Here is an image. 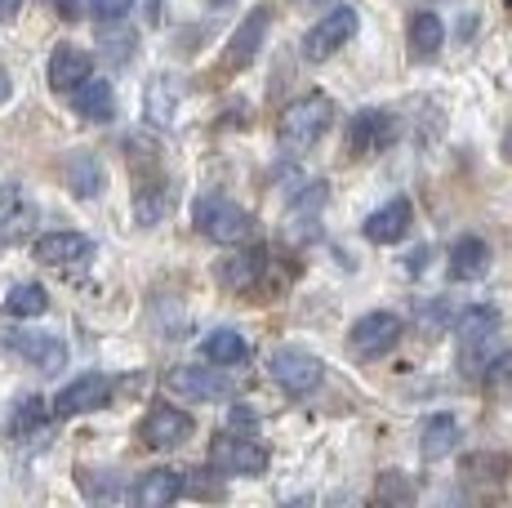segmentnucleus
I'll return each instance as SVG.
<instances>
[{"mask_svg":"<svg viewBox=\"0 0 512 508\" xmlns=\"http://www.w3.org/2000/svg\"><path fill=\"white\" fill-rule=\"evenodd\" d=\"M330 121H334V103L326 94L312 90V94H303V99L285 103V112L277 116V143L285 152H308L326 139Z\"/></svg>","mask_w":512,"mask_h":508,"instance_id":"f257e3e1","label":"nucleus"},{"mask_svg":"<svg viewBox=\"0 0 512 508\" xmlns=\"http://www.w3.org/2000/svg\"><path fill=\"white\" fill-rule=\"evenodd\" d=\"M192 219H196V228H201V237L219 241V246H241L254 232V214L245 210V205H236L232 197H223V192H205V197L192 205Z\"/></svg>","mask_w":512,"mask_h":508,"instance_id":"f03ea898","label":"nucleus"},{"mask_svg":"<svg viewBox=\"0 0 512 508\" xmlns=\"http://www.w3.org/2000/svg\"><path fill=\"white\" fill-rule=\"evenodd\" d=\"M268 375H272V384L285 388L290 397H308L321 388L326 366H321V357L308 353V348H277V353L268 357Z\"/></svg>","mask_w":512,"mask_h":508,"instance_id":"7ed1b4c3","label":"nucleus"},{"mask_svg":"<svg viewBox=\"0 0 512 508\" xmlns=\"http://www.w3.org/2000/svg\"><path fill=\"white\" fill-rule=\"evenodd\" d=\"M210 468L219 477H263L268 473V451L241 433H219L210 442Z\"/></svg>","mask_w":512,"mask_h":508,"instance_id":"20e7f679","label":"nucleus"},{"mask_svg":"<svg viewBox=\"0 0 512 508\" xmlns=\"http://www.w3.org/2000/svg\"><path fill=\"white\" fill-rule=\"evenodd\" d=\"M357 27H361V14L352 5H339V9H330L326 18H321L317 27H312L308 36H303V58H308V63H326V58H334L343 50V45L352 41V36H357Z\"/></svg>","mask_w":512,"mask_h":508,"instance_id":"39448f33","label":"nucleus"},{"mask_svg":"<svg viewBox=\"0 0 512 508\" xmlns=\"http://www.w3.org/2000/svg\"><path fill=\"white\" fill-rule=\"evenodd\" d=\"M165 388L174 397H183V402H228L236 393V384L223 370H214V361L210 366H174L165 375Z\"/></svg>","mask_w":512,"mask_h":508,"instance_id":"423d86ee","label":"nucleus"},{"mask_svg":"<svg viewBox=\"0 0 512 508\" xmlns=\"http://www.w3.org/2000/svg\"><path fill=\"white\" fill-rule=\"evenodd\" d=\"M5 348L14 357H23L27 366L45 370V375H54V370L67 366V344L58 335H49V330H9Z\"/></svg>","mask_w":512,"mask_h":508,"instance_id":"0eeeda50","label":"nucleus"},{"mask_svg":"<svg viewBox=\"0 0 512 508\" xmlns=\"http://www.w3.org/2000/svg\"><path fill=\"white\" fill-rule=\"evenodd\" d=\"M397 139V116L383 112V107H361L348 121V148L352 156H374L383 148H392Z\"/></svg>","mask_w":512,"mask_h":508,"instance_id":"6e6552de","label":"nucleus"},{"mask_svg":"<svg viewBox=\"0 0 512 508\" xmlns=\"http://www.w3.org/2000/svg\"><path fill=\"white\" fill-rule=\"evenodd\" d=\"M139 437L147 451H174V446H183L187 437H192V415H183L179 406H152L143 415L139 424Z\"/></svg>","mask_w":512,"mask_h":508,"instance_id":"1a4fd4ad","label":"nucleus"},{"mask_svg":"<svg viewBox=\"0 0 512 508\" xmlns=\"http://www.w3.org/2000/svg\"><path fill=\"white\" fill-rule=\"evenodd\" d=\"M401 330L406 326H401L397 312H366V317L348 330V339L361 357H379V353H392V348L401 344Z\"/></svg>","mask_w":512,"mask_h":508,"instance_id":"9d476101","label":"nucleus"},{"mask_svg":"<svg viewBox=\"0 0 512 508\" xmlns=\"http://www.w3.org/2000/svg\"><path fill=\"white\" fill-rule=\"evenodd\" d=\"M268 27H272V9L268 5H259V9H250L245 14V23L232 32V41H228V50H223V67H250L254 58H259L263 50V41H268Z\"/></svg>","mask_w":512,"mask_h":508,"instance_id":"9b49d317","label":"nucleus"},{"mask_svg":"<svg viewBox=\"0 0 512 508\" xmlns=\"http://www.w3.org/2000/svg\"><path fill=\"white\" fill-rule=\"evenodd\" d=\"M32 254L45 268H76V263L94 259V241L85 232H45V237H36Z\"/></svg>","mask_w":512,"mask_h":508,"instance_id":"f8f14e48","label":"nucleus"},{"mask_svg":"<svg viewBox=\"0 0 512 508\" xmlns=\"http://www.w3.org/2000/svg\"><path fill=\"white\" fill-rule=\"evenodd\" d=\"M36 201L27 197L23 183H0V246H14L32 232Z\"/></svg>","mask_w":512,"mask_h":508,"instance_id":"ddd939ff","label":"nucleus"},{"mask_svg":"<svg viewBox=\"0 0 512 508\" xmlns=\"http://www.w3.org/2000/svg\"><path fill=\"white\" fill-rule=\"evenodd\" d=\"M263 272H268V254L263 250H232L228 259H219L214 281H219L228 295H250V290L263 281Z\"/></svg>","mask_w":512,"mask_h":508,"instance_id":"4468645a","label":"nucleus"},{"mask_svg":"<svg viewBox=\"0 0 512 508\" xmlns=\"http://www.w3.org/2000/svg\"><path fill=\"white\" fill-rule=\"evenodd\" d=\"M107 402H112V379L107 375H81L54 397L49 410H54L58 419H72V415H85V410H98Z\"/></svg>","mask_w":512,"mask_h":508,"instance_id":"2eb2a0df","label":"nucleus"},{"mask_svg":"<svg viewBox=\"0 0 512 508\" xmlns=\"http://www.w3.org/2000/svg\"><path fill=\"white\" fill-rule=\"evenodd\" d=\"M410 223H415V210H410L406 197H397V201L379 205L366 219V241H374V246H397L410 232Z\"/></svg>","mask_w":512,"mask_h":508,"instance_id":"dca6fc26","label":"nucleus"},{"mask_svg":"<svg viewBox=\"0 0 512 508\" xmlns=\"http://www.w3.org/2000/svg\"><path fill=\"white\" fill-rule=\"evenodd\" d=\"M90 72H94V58L85 54L81 45H58V50L49 54V85H54L58 94H72Z\"/></svg>","mask_w":512,"mask_h":508,"instance_id":"f3484780","label":"nucleus"},{"mask_svg":"<svg viewBox=\"0 0 512 508\" xmlns=\"http://www.w3.org/2000/svg\"><path fill=\"white\" fill-rule=\"evenodd\" d=\"M63 179H67V188H72V197H81V201H94L98 192L107 188V170H103V161H98L94 152H72L67 156Z\"/></svg>","mask_w":512,"mask_h":508,"instance_id":"a211bd4d","label":"nucleus"},{"mask_svg":"<svg viewBox=\"0 0 512 508\" xmlns=\"http://www.w3.org/2000/svg\"><path fill=\"white\" fill-rule=\"evenodd\" d=\"M183 491H187V482H183L179 468H152V473H143L139 486H134V504H143V508H165V504L179 500Z\"/></svg>","mask_w":512,"mask_h":508,"instance_id":"6ab92c4d","label":"nucleus"},{"mask_svg":"<svg viewBox=\"0 0 512 508\" xmlns=\"http://www.w3.org/2000/svg\"><path fill=\"white\" fill-rule=\"evenodd\" d=\"M72 107H76V116H85V121H112V112H116V94H112V85L103 81V76H85L81 85L72 90Z\"/></svg>","mask_w":512,"mask_h":508,"instance_id":"aec40b11","label":"nucleus"},{"mask_svg":"<svg viewBox=\"0 0 512 508\" xmlns=\"http://www.w3.org/2000/svg\"><path fill=\"white\" fill-rule=\"evenodd\" d=\"M490 272V246L481 237H459L450 246V277L455 281H481Z\"/></svg>","mask_w":512,"mask_h":508,"instance_id":"412c9836","label":"nucleus"},{"mask_svg":"<svg viewBox=\"0 0 512 508\" xmlns=\"http://www.w3.org/2000/svg\"><path fill=\"white\" fill-rule=\"evenodd\" d=\"M406 41H410V58H419V63L423 58H437V50L446 45V23L437 14H415Z\"/></svg>","mask_w":512,"mask_h":508,"instance_id":"4be33fe9","label":"nucleus"},{"mask_svg":"<svg viewBox=\"0 0 512 508\" xmlns=\"http://www.w3.org/2000/svg\"><path fill=\"white\" fill-rule=\"evenodd\" d=\"M455 446H459V419L432 415L428 424H423V442H419L423 459H446L450 451H455Z\"/></svg>","mask_w":512,"mask_h":508,"instance_id":"5701e85b","label":"nucleus"},{"mask_svg":"<svg viewBox=\"0 0 512 508\" xmlns=\"http://www.w3.org/2000/svg\"><path fill=\"white\" fill-rule=\"evenodd\" d=\"M165 214H170V183L165 179L143 183V188L134 192V219H139L143 228H156Z\"/></svg>","mask_w":512,"mask_h":508,"instance_id":"b1692460","label":"nucleus"},{"mask_svg":"<svg viewBox=\"0 0 512 508\" xmlns=\"http://www.w3.org/2000/svg\"><path fill=\"white\" fill-rule=\"evenodd\" d=\"M201 353H205V361H214V366H241L245 357H250V344H245V335L241 330H214L210 339L201 344Z\"/></svg>","mask_w":512,"mask_h":508,"instance_id":"393cba45","label":"nucleus"},{"mask_svg":"<svg viewBox=\"0 0 512 508\" xmlns=\"http://www.w3.org/2000/svg\"><path fill=\"white\" fill-rule=\"evenodd\" d=\"M49 415H54V410L45 406V397H23V402L14 406V415H9L5 433L14 437V442H23V437H36L49 424Z\"/></svg>","mask_w":512,"mask_h":508,"instance_id":"a878e982","label":"nucleus"},{"mask_svg":"<svg viewBox=\"0 0 512 508\" xmlns=\"http://www.w3.org/2000/svg\"><path fill=\"white\" fill-rule=\"evenodd\" d=\"M504 348L495 344V335H481V339H464L459 344V366H464V375H472V379H481L490 370V361H495Z\"/></svg>","mask_w":512,"mask_h":508,"instance_id":"bb28decb","label":"nucleus"},{"mask_svg":"<svg viewBox=\"0 0 512 508\" xmlns=\"http://www.w3.org/2000/svg\"><path fill=\"white\" fill-rule=\"evenodd\" d=\"M174 103H179V85H174V76H156V81L147 85V121L170 125Z\"/></svg>","mask_w":512,"mask_h":508,"instance_id":"cd10ccee","label":"nucleus"},{"mask_svg":"<svg viewBox=\"0 0 512 508\" xmlns=\"http://www.w3.org/2000/svg\"><path fill=\"white\" fill-rule=\"evenodd\" d=\"M45 308H49V295H45V286H36V281L14 286V290H9V299H5V312H9V317H18V321L41 317Z\"/></svg>","mask_w":512,"mask_h":508,"instance_id":"c85d7f7f","label":"nucleus"},{"mask_svg":"<svg viewBox=\"0 0 512 508\" xmlns=\"http://www.w3.org/2000/svg\"><path fill=\"white\" fill-rule=\"evenodd\" d=\"M495 330H499V308H490V304H472V308L459 312V321H455L459 344H464V339L495 335Z\"/></svg>","mask_w":512,"mask_h":508,"instance_id":"c756f323","label":"nucleus"},{"mask_svg":"<svg viewBox=\"0 0 512 508\" xmlns=\"http://www.w3.org/2000/svg\"><path fill=\"white\" fill-rule=\"evenodd\" d=\"M76 482H81V491L90 495V500H116V495H121V482H116V477H90V468H81V473H76Z\"/></svg>","mask_w":512,"mask_h":508,"instance_id":"7c9ffc66","label":"nucleus"},{"mask_svg":"<svg viewBox=\"0 0 512 508\" xmlns=\"http://www.w3.org/2000/svg\"><path fill=\"white\" fill-rule=\"evenodd\" d=\"M379 495H383V500H397V504L415 500V491H410V486H406V477H401L397 468H388V473H379Z\"/></svg>","mask_w":512,"mask_h":508,"instance_id":"2f4dec72","label":"nucleus"},{"mask_svg":"<svg viewBox=\"0 0 512 508\" xmlns=\"http://www.w3.org/2000/svg\"><path fill=\"white\" fill-rule=\"evenodd\" d=\"M90 9H94L98 23H121V18L134 9V0H90Z\"/></svg>","mask_w":512,"mask_h":508,"instance_id":"473e14b6","label":"nucleus"},{"mask_svg":"<svg viewBox=\"0 0 512 508\" xmlns=\"http://www.w3.org/2000/svg\"><path fill=\"white\" fill-rule=\"evenodd\" d=\"M49 5H54L63 18H76V14H81V0H49Z\"/></svg>","mask_w":512,"mask_h":508,"instance_id":"72a5a7b5","label":"nucleus"},{"mask_svg":"<svg viewBox=\"0 0 512 508\" xmlns=\"http://www.w3.org/2000/svg\"><path fill=\"white\" fill-rule=\"evenodd\" d=\"M18 9H23V0H0V23H5V18H14Z\"/></svg>","mask_w":512,"mask_h":508,"instance_id":"f704fd0d","label":"nucleus"},{"mask_svg":"<svg viewBox=\"0 0 512 508\" xmlns=\"http://www.w3.org/2000/svg\"><path fill=\"white\" fill-rule=\"evenodd\" d=\"M504 156H508V161H512V130H508V139H504Z\"/></svg>","mask_w":512,"mask_h":508,"instance_id":"c9c22d12","label":"nucleus"},{"mask_svg":"<svg viewBox=\"0 0 512 508\" xmlns=\"http://www.w3.org/2000/svg\"><path fill=\"white\" fill-rule=\"evenodd\" d=\"M294 5H321V0H294Z\"/></svg>","mask_w":512,"mask_h":508,"instance_id":"e433bc0d","label":"nucleus"},{"mask_svg":"<svg viewBox=\"0 0 512 508\" xmlns=\"http://www.w3.org/2000/svg\"><path fill=\"white\" fill-rule=\"evenodd\" d=\"M210 5H228V0H210Z\"/></svg>","mask_w":512,"mask_h":508,"instance_id":"4c0bfd02","label":"nucleus"}]
</instances>
